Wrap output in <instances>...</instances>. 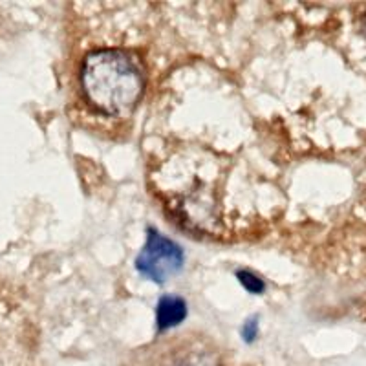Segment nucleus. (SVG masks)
<instances>
[{
  "label": "nucleus",
  "instance_id": "20e7f679",
  "mask_svg": "<svg viewBox=\"0 0 366 366\" xmlns=\"http://www.w3.org/2000/svg\"><path fill=\"white\" fill-rule=\"evenodd\" d=\"M187 313V304L182 297L165 295L159 299L158 308H156V322L158 330H171L178 326Z\"/></svg>",
  "mask_w": 366,
  "mask_h": 366
},
{
  "label": "nucleus",
  "instance_id": "f03ea898",
  "mask_svg": "<svg viewBox=\"0 0 366 366\" xmlns=\"http://www.w3.org/2000/svg\"><path fill=\"white\" fill-rule=\"evenodd\" d=\"M127 366H224V357L212 339L187 332L137 350Z\"/></svg>",
  "mask_w": 366,
  "mask_h": 366
},
{
  "label": "nucleus",
  "instance_id": "423d86ee",
  "mask_svg": "<svg viewBox=\"0 0 366 366\" xmlns=\"http://www.w3.org/2000/svg\"><path fill=\"white\" fill-rule=\"evenodd\" d=\"M242 335H244V339L246 341H253L254 335H257V319H251L247 320V325L244 326V330H242Z\"/></svg>",
  "mask_w": 366,
  "mask_h": 366
},
{
  "label": "nucleus",
  "instance_id": "39448f33",
  "mask_svg": "<svg viewBox=\"0 0 366 366\" xmlns=\"http://www.w3.org/2000/svg\"><path fill=\"white\" fill-rule=\"evenodd\" d=\"M237 277H238V280H240L242 286L246 287L247 292L262 293L264 290H266V284H264V280L260 279V277H257L254 273H251V271L240 269L237 273Z\"/></svg>",
  "mask_w": 366,
  "mask_h": 366
},
{
  "label": "nucleus",
  "instance_id": "f257e3e1",
  "mask_svg": "<svg viewBox=\"0 0 366 366\" xmlns=\"http://www.w3.org/2000/svg\"><path fill=\"white\" fill-rule=\"evenodd\" d=\"M145 88L139 61L125 50L90 51L81 64V90L92 109L125 117L136 109Z\"/></svg>",
  "mask_w": 366,
  "mask_h": 366
},
{
  "label": "nucleus",
  "instance_id": "7ed1b4c3",
  "mask_svg": "<svg viewBox=\"0 0 366 366\" xmlns=\"http://www.w3.org/2000/svg\"><path fill=\"white\" fill-rule=\"evenodd\" d=\"M183 251L171 238L163 237L159 231L149 229L143 251L136 260L137 271L149 280L162 284L182 269Z\"/></svg>",
  "mask_w": 366,
  "mask_h": 366
}]
</instances>
